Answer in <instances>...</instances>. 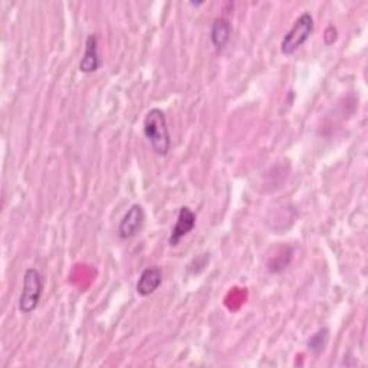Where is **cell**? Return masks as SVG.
Returning a JSON list of instances; mask_svg holds the SVG:
<instances>
[{
    "instance_id": "6da1fadb",
    "label": "cell",
    "mask_w": 368,
    "mask_h": 368,
    "mask_svg": "<svg viewBox=\"0 0 368 368\" xmlns=\"http://www.w3.org/2000/svg\"><path fill=\"white\" fill-rule=\"evenodd\" d=\"M143 133L148 141L151 150L160 157H166L170 153L171 138L166 114L160 108H151L143 121Z\"/></svg>"
},
{
    "instance_id": "7a4b0ae2",
    "label": "cell",
    "mask_w": 368,
    "mask_h": 368,
    "mask_svg": "<svg viewBox=\"0 0 368 368\" xmlns=\"http://www.w3.org/2000/svg\"><path fill=\"white\" fill-rule=\"evenodd\" d=\"M314 32V17L311 13L305 12L299 15L294 22L292 28L285 33L280 42V52L289 56L294 55L301 47H304Z\"/></svg>"
},
{
    "instance_id": "3957f363",
    "label": "cell",
    "mask_w": 368,
    "mask_h": 368,
    "mask_svg": "<svg viewBox=\"0 0 368 368\" xmlns=\"http://www.w3.org/2000/svg\"><path fill=\"white\" fill-rule=\"evenodd\" d=\"M43 294V278L35 268H29L24 275V287L19 296V311L22 314H32L40 302Z\"/></svg>"
},
{
    "instance_id": "277c9868",
    "label": "cell",
    "mask_w": 368,
    "mask_h": 368,
    "mask_svg": "<svg viewBox=\"0 0 368 368\" xmlns=\"http://www.w3.org/2000/svg\"><path fill=\"white\" fill-rule=\"evenodd\" d=\"M145 222V211L141 205H133L127 210L124 218L118 225V234L122 241H128L136 237Z\"/></svg>"
},
{
    "instance_id": "5b68a950",
    "label": "cell",
    "mask_w": 368,
    "mask_h": 368,
    "mask_svg": "<svg viewBox=\"0 0 368 368\" xmlns=\"http://www.w3.org/2000/svg\"><path fill=\"white\" fill-rule=\"evenodd\" d=\"M196 226V213H194L189 206H183L179 210L177 222L175 227L171 229V234L168 237L170 246H177L184 236H187Z\"/></svg>"
},
{
    "instance_id": "8992f818",
    "label": "cell",
    "mask_w": 368,
    "mask_h": 368,
    "mask_svg": "<svg viewBox=\"0 0 368 368\" xmlns=\"http://www.w3.org/2000/svg\"><path fill=\"white\" fill-rule=\"evenodd\" d=\"M101 67V58L98 52V38L97 35H90L85 40V51L79 61V72L93 74Z\"/></svg>"
},
{
    "instance_id": "52a82bcc",
    "label": "cell",
    "mask_w": 368,
    "mask_h": 368,
    "mask_svg": "<svg viewBox=\"0 0 368 368\" xmlns=\"http://www.w3.org/2000/svg\"><path fill=\"white\" fill-rule=\"evenodd\" d=\"M161 282H163V272L160 268L157 266L145 268L138 278V282L136 287L137 294L140 296H150L160 288Z\"/></svg>"
},
{
    "instance_id": "ba28073f",
    "label": "cell",
    "mask_w": 368,
    "mask_h": 368,
    "mask_svg": "<svg viewBox=\"0 0 368 368\" xmlns=\"http://www.w3.org/2000/svg\"><path fill=\"white\" fill-rule=\"evenodd\" d=\"M230 36H232L230 22L225 17L216 19L210 29V40H211V45L214 47L216 52L221 54L227 48L229 42H230Z\"/></svg>"
},
{
    "instance_id": "9c48e42d",
    "label": "cell",
    "mask_w": 368,
    "mask_h": 368,
    "mask_svg": "<svg viewBox=\"0 0 368 368\" xmlns=\"http://www.w3.org/2000/svg\"><path fill=\"white\" fill-rule=\"evenodd\" d=\"M330 341V330L328 328H319L318 331H315L310 339H308V350L314 354V355H319L323 351H326L327 345Z\"/></svg>"
},
{
    "instance_id": "30bf717a",
    "label": "cell",
    "mask_w": 368,
    "mask_h": 368,
    "mask_svg": "<svg viewBox=\"0 0 368 368\" xmlns=\"http://www.w3.org/2000/svg\"><path fill=\"white\" fill-rule=\"evenodd\" d=\"M284 250L282 252H279L278 257L272 259V261H269V271L271 272H280V271H284L285 268L289 266L291 264V259H292V249L289 246H285L282 248Z\"/></svg>"
},
{
    "instance_id": "8fae6325",
    "label": "cell",
    "mask_w": 368,
    "mask_h": 368,
    "mask_svg": "<svg viewBox=\"0 0 368 368\" xmlns=\"http://www.w3.org/2000/svg\"><path fill=\"white\" fill-rule=\"evenodd\" d=\"M337 39V29L334 26H330L327 31H326V35H323V40H326L327 45H331V43H334Z\"/></svg>"
}]
</instances>
